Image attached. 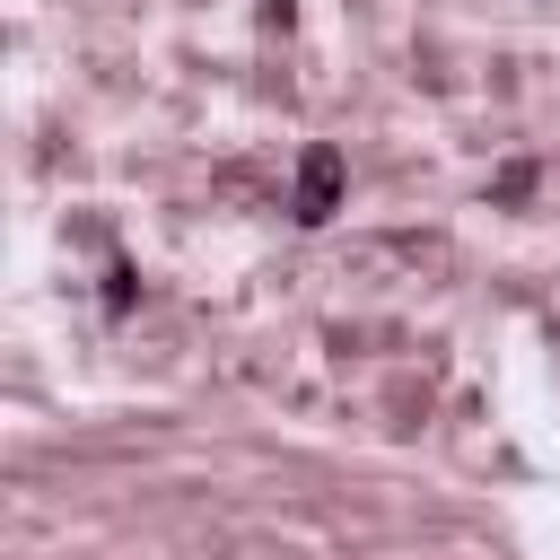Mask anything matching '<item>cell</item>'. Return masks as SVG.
<instances>
[{
	"mask_svg": "<svg viewBox=\"0 0 560 560\" xmlns=\"http://www.w3.org/2000/svg\"><path fill=\"white\" fill-rule=\"evenodd\" d=\"M341 201H350V158H341V140H306V149H298V175H289V219H298V228H324Z\"/></svg>",
	"mask_w": 560,
	"mask_h": 560,
	"instance_id": "cell-1",
	"label": "cell"
}]
</instances>
